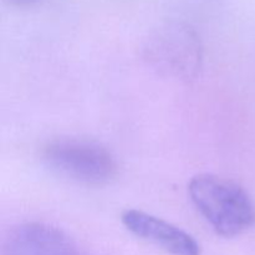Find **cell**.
<instances>
[{"mask_svg":"<svg viewBox=\"0 0 255 255\" xmlns=\"http://www.w3.org/2000/svg\"><path fill=\"white\" fill-rule=\"evenodd\" d=\"M121 221L131 233L172 255H201L198 242L183 229L137 209H127Z\"/></svg>","mask_w":255,"mask_h":255,"instance_id":"277c9868","label":"cell"},{"mask_svg":"<svg viewBox=\"0 0 255 255\" xmlns=\"http://www.w3.org/2000/svg\"><path fill=\"white\" fill-rule=\"evenodd\" d=\"M9 4L15 5V6H25V5H30L36 2L37 0H6Z\"/></svg>","mask_w":255,"mask_h":255,"instance_id":"8992f818","label":"cell"},{"mask_svg":"<svg viewBox=\"0 0 255 255\" xmlns=\"http://www.w3.org/2000/svg\"><path fill=\"white\" fill-rule=\"evenodd\" d=\"M42 159L56 173L85 184L109 183L117 174L115 157L102 146L79 139H56L42 149Z\"/></svg>","mask_w":255,"mask_h":255,"instance_id":"7a4b0ae2","label":"cell"},{"mask_svg":"<svg viewBox=\"0 0 255 255\" xmlns=\"http://www.w3.org/2000/svg\"><path fill=\"white\" fill-rule=\"evenodd\" d=\"M2 255H77L71 239L45 223L21 224L10 232Z\"/></svg>","mask_w":255,"mask_h":255,"instance_id":"5b68a950","label":"cell"},{"mask_svg":"<svg viewBox=\"0 0 255 255\" xmlns=\"http://www.w3.org/2000/svg\"><path fill=\"white\" fill-rule=\"evenodd\" d=\"M144 50L152 64L174 76H191L201 61L198 36L182 22H169L154 30Z\"/></svg>","mask_w":255,"mask_h":255,"instance_id":"3957f363","label":"cell"},{"mask_svg":"<svg viewBox=\"0 0 255 255\" xmlns=\"http://www.w3.org/2000/svg\"><path fill=\"white\" fill-rule=\"evenodd\" d=\"M188 192L194 207L219 236L232 238L255 224L253 201L236 182L214 174H198L189 182Z\"/></svg>","mask_w":255,"mask_h":255,"instance_id":"6da1fadb","label":"cell"}]
</instances>
